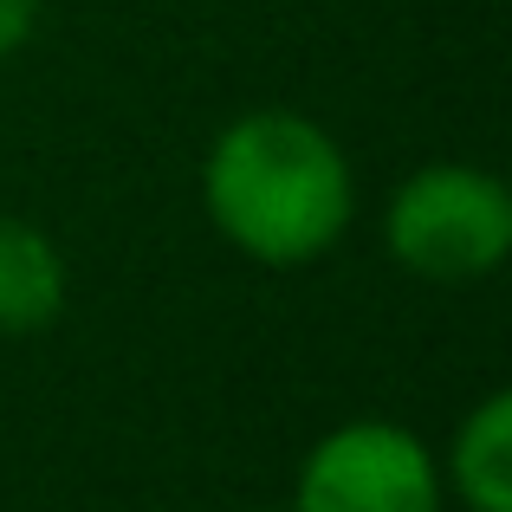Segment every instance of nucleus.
I'll return each instance as SVG.
<instances>
[{
    "mask_svg": "<svg viewBox=\"0 0 512 512\" xmlns=\"http://www.w3.org/2000/svg\"><path fill=\"white\" fill-rule=\"evenodd\" d=\"M441 461L422 435L383 415L338 422L299 461L292 512H441Z\"/></svg>",
    "mask_w": 512,
    "mask_h": 512,
    "instance_id": "nucleus-3",
    "label": "nucleus"
},
{
    "mask_svg": "<svg viewBox=\"0 0 512 512\" xmlns=\"http://www.w3.org/2000/svg\"><path fill=\"white\" fill-rule=\"evenodd\" d=\"M214 234L253 266H318L357 221V169L318 117L266 104L240 111L201 163Z\"/></svg>",
    "mask_w": 512,
    "mask_h": 512,
    "instance_id": "nucleus-1",
    "label": "nucleus"
},
{
    "mask_svg": "<svg viewBox=\"0 0 512 512\" xmlns=\"http://www.w3.org/2000/svg\"><path fill=\"white\" fill-rule=\"evenodd\" d=\"M441 487L461 493L467 512H512V389H487L461 415Z\"/></svg>",
    "mask_w": 512,
    "mask_h": 512,
    "instance_id": "nucleus-5",
    "label": "nucleus"
},
{
    "mask_svg": "<svg viewBox=\"0 0 512 512\" xmlns=\"http://www.w3.org/2000/svg\"><path fill=\"white\" fill-rule=\"evenodd\" d=\"M33 33H39V0H0V59H13Z\"/></svg>",
    "mask_w": 512,
    "mask_h": 512,
    "instance_id": "nucleus-6",
    "label": "nucleus"
},
{
    "mask_svg": "<svg viewBox=\"0 0 512 512\" xmlns=\"http://www.w3.org/2000/svg\"><path fill=\"white\" fill-rule=\"evenodd\" d=\"M247 512H292V506H247Z\"/></svg>",
    "mask_w": 512,
    "mask_h": 512,
    "instance_id": "nucleus-7",
    "label": "nucleus"
},
{
    "mask_svg": "<svg viewBox=\"0 0 512 512\" xmlns=\"http://www.w3.org/2000/svg\"><path fill=\"white\" fill-rule=\"evenodd\" d=\"M72 266L46 227L0 214V338H33L65 318Z\"/></svg>",
    "mask_w": 512,
    "mask_h": 512,
    "instance_id": "nucleus-4",
    "label": "nucleus"
},
{
    "mask_svg": "<svg viewBox=\"0 0 512 512\" xmlns=\"http://www.w3.org/2000/svg\"><path fill=\"white\" fill-rule=\"evenodd\" d=\"M383 247L415 279L474 286L512 253V188L474 163H422L389 195Z\"/></svg>",
    "mask_w": 512,
    "mask_h": 512,
    "instance_id": "nucleus-2",
    "label": "nucleus"
}]
</instances>
